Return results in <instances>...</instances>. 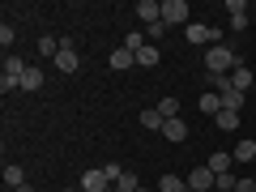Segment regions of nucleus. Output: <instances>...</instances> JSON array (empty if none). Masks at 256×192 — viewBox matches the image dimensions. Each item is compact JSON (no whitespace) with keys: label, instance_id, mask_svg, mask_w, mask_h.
<instances>
[{"label":"nucleus","instance_id":"f257e3e1","mask_svg":"<svg viewBox=\"0 0 256 192\" xmlns=\"http://www.w3.org/2000/svg\"><path fill=\"white\" fill-rule=\"evenodd\" d=\"M205 68H210L214 77H230V73L239 68V56H235V47H222V43L205 47Z\"/></svg>","mask_w":256,"mask_h":192},{"label":"nucleus","instance_id":"f03ea898","mask_svg":"<svg viewBox=\"0 0 256 192\" xmlns=\"http://www.w3.org/2000/svg\"><path fill=\"white\" fill-rule=\"evenodd\" d=\"M184 38H188L192 47H205V43H222V30L218 26H205V22H188V26H184Z\"/></svg>","mask_w":256,"mask_h":192},{"label":"nucleus","instance_id":"7ed1b4c3","mask_svg":"<svg viewBox=\"0 0 256 192\" xmlns=\"http://www.w3.org/2000/svg\"><path fill=\"white\" fill-rule=\"evenodd\" d=\"M56 68H60V73H77V68H82V56H77V43L73 38H60V56H56Z\"/></svg>","mask_w":256,"mask_h":192},{"label":"nucleus","instance_id":"20e7f679","mask_svg":"<svg viewBox=\"0 0 256 192\" xmlns=\"http://www.w3.org/2000/svg\"><path fill=\"white\" fill-rule=\"evenodd\" d=\"M188 0H162V26H188Z\"/></svg>","mask_w":256,"mask_h":192},{"label":"nucleus","instance_id":"39448f33","mask_svg":"<svg viewBox=\"0 0 256 192\" xmlns=\"http://www.w3.org/2000/svg\"><path fill=\"white\" fill-rule=\"evenodd\" d=\"M77 188H82V192H107L111 180H107V171H102V166H94V171L82 175V184H77Z\"/></svg>","mask_w":256,"mask_h":192},{"label":"nucleus","instance_id":"423d86ee","mask_svg":"<svg viewBox=\"0 0 256 192\" xmlns=\"http://www.w3.org/2000/svg\"><path fill=\"white\" fill-rule=\"evenodd\" d=\"M214 180H218V175H214L210 166H196V171L188 175V192H214Z\"/></svg>","mask_w":256,"mask_h":192},{"label":"nucleus","instance_id":"0eeeda50","mask_svg":"<svg viewBox=\"0 0 256 192\" xmlns=\"http://www.w3.org/2000/svg\"><path fill=\"white\" fill-rule=\"evenodd\" d=\"M137 18L146 22V26L162 22V0H141V4H137Z\"/></svg>","mask_w":256,"mask_h":192},{"label":"nucleus","instance_id":"6e6552de","mask_svg":"<svg viewBox=\"0 0 256 192\" xmlns=\"http://www.w3.org/2000/svg\"><path fill=\"white\" fill-rule=\"evenodd\" d=\"M162 137L171 141V146H184V141H188V124H184V120H166V124H162Z\"/></svg>","mask_w":256,"mask_h":192},{"label":"nucleus","instance_id":"1a4fd4ad","mask_svg":"<svg viewBox=\"0 0 256 192\" xmlns=\"http://www.w3.org/2000/svg\"><path fill=\"white\" fill-rule=\"evenodd\" d=\"M26 68H30V64L26 60H22V56H4V77H9V82H22V77H26Z\"/></svg>","mask_w":256,"mask_h":192},{"label":"nucleus","instance_id":"9d476101","mask_svg":"<svg viewBox=\"0 0 256 192\" xmlns=\"http://www.w3.org/2000/svg\"><path fill=\"white\" fill-rule=\"evenodd\" d=\"M132 64H137V52H128V47H116V52H111V68H116V73L132 68Z\"/></svg>","mask_w":256,"mask_h":192},{"label":"nucleus","instance_id":"9b49d317","mask_svg":"<svg viewBox=\"0 0 256 192\" xmlns=\"http://www.w3.org/2000/svg\"><path fill=\"white\" fill-rule=\"evenodd\" d=\"M230 86H235V90H239V94H248V90H252V86H256V77H252V73H248V64H239L235 73H230Z\"/></svg>","mask_w":256,"mask_h":192},{"label":"nucleus","instance_id":"f8f14e48","mask_svg":"<svg viewBox=\"0 0 256 192\" xmlns=\"http://www.w3.org/2000/svg\"><path fill=\"white\" fill-rule=\"evenodd\" d=\"M205 166H210V171H214V175H226V171H230V166H235V158H230V154H226V150H214V158H210V162H205Z\"/></svg>","mask_w":256,"mask_h":192},{"label":"nucleus","instance_id":"ddd939ff","mask_svg":"<svg viewBox=\"0 0 256 192\" xmlns=\"http://www.w3.org/2000/svg\"><path fill=\"white\" fill-rule=\"evenodd\" d=\"M141 124H146V132H162L166 120H162V111H158V107H146V111H141Z\"/></svg>","mask_w":256,"mask_h":192},{"label":"nucleus","instance_id":"4468645a","mask_svg":"<svg viewBox=\"0 0 256 192\" xmlns=\"http://www.w3.org/2000/svg\"><path fill=\"white\" fill-rule=\"evenodd\" d=\"M230 158H235V162H252V158H256V141H252V137H244L235 150H230Z\"/></svg>","mask_w":256,"mask_h":192},{"label":"nucleus","instance_id":"2eb2a0df","mask_svg":"<svg viewBox=\"0 0 256 192\" xmlns=\"http://www.w3.org/2000/svg\"><path fill=\"white\" fill-rule=\"evenodd\" d=\"M158 60H162V52H158V47H141V52H137V64H141V68H158Z\"/></svg>","mask_w":256,"mask_h":192},{"label":"nucleus","instance_id":"dca6fc26","mask_svg":"<svg viewBox=\"0 0 256 192\" xmlns=\"http://www.w3.org/2000/svg\"><path fill=\"white\" fill-rule=\"evenodd\" d=\"M158 192H188V180H180V175L166 171L162 180H158Z\"/></svg>","mask_w":256,"mask_h":192},{"label":"nucleus","instance_id":"f3484780","mask_svg":"<svg viewBox=\"0 0 256 192\" xmlns=\"http://www.w3.org/2000/svg\"><path fill=\"white\" fill-rule=\"evenodd\" d=\"M4 184H9V188H13V192H18V188H22V184H26V171H22V166H18V162H9V166H4Z\"/></svg>","mask_w":256,"mask_h":192},{"label":"nucleus","instance_id":"a211bd4d","mask_svg":"<svg viewBox=\"0 0 256 192\" xmlns=\"http://www.w3.org/2000/svg\"><path fill=\"white\" fill-rule=\"evenodd\" d=\"M22 90H43V68H34V64H30L26 77H22Z\"/></svg>","mask_w":256,"mask_h":192},{"label":"nucleus","instance_id":"6ab92c4d","mask_svg":"<svg viewBox=\"0 0 256 192\" xmlns=\"http://www.w3.org/2000/svg\"><path fill=\"white\" fill-rule=\"evenodd\" d=\"M38 56H43V60H56V56H60V38H38Z\"/></svg>","mask_w":256,"mask_h":192},{"label":"nucleus","instance_id":"aec40b11","mask_svg":"<svg viewBox=\"0 0 256 192\" xmlns=\"http://www.w3.org/2000/svg\"><path fill=\"white\" fill-rule=\"evenodd\" d=\"M158 111H162V120H180V98H175V94H166V98L158 102Z\"/></svg>","mask_w":256,"mask_h":192},{"label":"nucleus","instance_id":"412c9836","mask_svg":"<svg viewBox=\"0 0 256 192\" xmlns=\"http://www.w3.org/2000/svg\"><path fill=\"white\" fill-rule=\"evenodd\" d=\"M201 111H205V116H218V111H222V94H201Z\"/></svg>","mask_w":256,"mask_h":192},{"label":"nucleus","instance_id":"4be33fe9","mask_svg":"<svg viewBox=\"0 0 256 192\" xmlns=\"http://www.w3.org/2000/svg\"><path fill=\"white\" fill-rule=\"evenodd\" d=\"M214 120H218V128H226V132H230V128H239V111H226V107H222Z\"/></svg>","mask_w":256,"mask_h":192},{"label":"nucleus","instance_id":"5701e85b","mask_svg":"<svg viewBox=\"0 0 256 192\" xmlns=\"http://www.w3.org/2000/svg\"><path fill=\"white\" fill-rule=\"evenodd\" d=\"M116 188H120V192H137V188H141V180H137L132 171H124V175L116 180Z\"/></svg>","mask_w":256,"mask_h":192},{"label":"nucleus","instance_id":"b1692460","mask_svg":"<svg viewBox=\"0 0 256 192\" xmlns=\"http://www.w3.org/2000/svg\"><path fill=\"white\" fill-rule=\"evenodd\" d=\"M222 107H226V111H244V94H239V90H226V94H222Z\"/></svg>","mask_w":256,"mask_h":192},{"label":"nucleus","instance_id":"393cba45","mask_svg":"<svg viewBox=\"0 0 256 192\" xmlns=\"http://www.w3.org/2000/svg\"><path fill=\"white\" fill-rule=\"evenodd\" d=\"M13 43H18V34H13V26L4 22V26H0V47H13Z\"/></svg>","mask_w":256,"mask_h":192},{"label":"nucleus","instance_id":"a878e982","mask_svg":"<svg viewBox=\"0 0 256 192\" xmlns=\"http://www.w3.org/2000/svg\"><path fill=\"white\" fill-rule=\"evenodd\" d=\"M124 47H128V52H141V47H146V38H141V34H137V30H132V34H128V38H124Z\"/></svg>","mask_w":256,"mask_h":192},{"label":"nucleus","instance_id":"bb28decb","mask_svg":"<svg viewBox=\"0 0 256 192\" xmlns=\"http://www.w3.org/2000/svg\"><path fill=\"white\" fill-rule=\"evenodd\" d=\"M226 13H230V18H235V13H248V4H244V0H226Z\"/></svg>","mask_w":256,"mask_h":192},{"label":"nucleus","instance_id":"cd10ccee","mask_svg":"<svg viewBox=\"0 0 256 192\" xmlns=\"http://www.w3.org/2000/svg\"><path fill=\"white\" fill-rule=\"evenodd\" d=\"M102 171H107V180H111V184H116V180H120V175H124V166H116V162H107V166H102Z\"/></svg>","mask_w":256,"mask_h":192},{"label":"nucleus","instance_id":"c85d7f7f","mask_svg":"<svg viewBox=\"0 0 256 192\" xmlns=\"http://www.w3.org/2000/svg\"><path fill=\"white\" fill-rule=\"evenodd\" d=\"M230 30H248V13H235L230 18Z\"/></svg>","mask_w":256,"mask_h":192},{"label":"nucleus","instance_id":"c756f323","mask_svg":"<svg viewBox=\"0 0 256 192\" xmlns=\"http://www.w3.org/2000/svg\"><path fill=\"white\" fill-rule=\"evenodd\" d=\"M235 192H256V180H239V184H235Z\"/></svg>","mask_w":256,"mask_h":192},{"label":"nucleus","instance_id":"7c9ffc66","mask_svg":"<svg viewBox=\"0 0 256 192\" xmlns=\"http://www.w3.org/2000/svg\"><path fill=\"white\" fill-rule=\"evenodd\" d=\"M18 192H34V188H30V184H22V188H18Z\"/></svg>","mask_w":256,"mask_h":192},{"label":"nucleus","instance_id":"2f4dec72","mask_svg":"<svg viewBox=\"0 0 256 192\" xmlns=\"http://www.w3.org/2000/svg\"><path fill=\"white\" fill-rule=\"evenodd\" d=\"M60 192H82V188H60Z\"/></svg>","mask_w":256,"mask_h":192},{"label":"nucleus","instance_id":"473e14b6","mask_svg":"<svg viewBox=\"0 0 256 192\" xmlns=\"http://www.w3.org/2000/svg\"><path fill=\"white\" fill-rule=\"evenodd\" d=\"M137 192H158V188H137Z\"/></svg>","mask_w":256,"mask_h":192},{"label":"nucleus","instance_id":"72a5a7b5","mask_svg":"<svg viewBox=\"0 0 256 192\" xmlns=\"http://www.w3.org/2000/svg\"><path fill=\"white\" fill-rule=\"evenodd\" d=\"M107 192H120V188H116V184H111V188H107Z\"/></svg>","mask_w":256,"mask_h":192},{"label":"nucleus","instance_id":"f704fd0d","mask_svg":"<svg viewBox=\"0 0 256 192\" xmlns=\"http://www.w3.org/2000/svg\"><path fill=\"white\" fill-rule=\"evenodd\" d=\"M252 94H256V86H252Z\"/></svg>","mask_w":256,"mask_h":192}]
</instances>
